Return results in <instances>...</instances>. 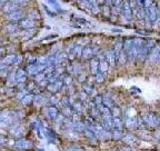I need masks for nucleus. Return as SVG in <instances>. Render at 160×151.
<instances>
[{
    "label": "nucleus",
    "mask_w": 160,
    "mask_h": 151,
    "mask_svg": "<svg viewBox=\"0 0 160 151\" xmlns=\"http://www.w3.org/2000/svg\"><path fill=\"white\" fill-rule=\"evenodd\" d=\"M93 55H94V50L92 47H85L84 50H83V51H82L83 58H85V59H89L90 56H92Z\"/></svg>",
    "instance_id": "1a4fd4ad"
},
{
    "label": "nucleus",
    "mask_w": 160,
    "mask_h": 151,
    "mask_svg": "<svg viewBox=\"0 0 160 151\" xmlns=\"http://www.w3.org/2000/svg\"><path fill=\"white\" fill-rule=\"evenodd\" d=\"M102 103H103V105L105 106V107H107L108 109H109V108H111L112 106H113V102H112V100L110 99V98H108V97H104V98H102Z\"/></svg>",
    "instance_id": "ddd939ff"
},
{
    "label": "nucleus",
    "mask_w": 160,
    "mask_h": 151,
    "mask_svg": "<svg viewBox=\"0 0 160 151\" xmlns=\"http://www.w3.org/2000/svg\"><path fill=\"white\" fill-rule=\"evenodd\" d=\"M68 151H83V149H82V148H80L79 146L74 145V146L69 147V149H68Z\"/></svg>",
    "instance_id": "4be33fe9"
},
{
    "label": "nucleus",
    "mask_w": 160,
    "mask_h": 151,
    "mask_svg": "<svg viewBox=\"0 0 160 151\" xmlns=\"http://www.w3.org/2000/svg\"><path fill=\"white\" fill-rule=\"evenodd\" d=\"M93 132L95 133V135L97 136L99 139H101V140H104V139L108 138L109 137V133H107V131H106L103 127H100V126H94L93 127Z\"/></svg>",
    "instance_id": "f03ea898"
},
{
    "label": "nucleus",
    "mask_w": 160,
    "mask_h": 151,
    "mask_svg": "<svg viewBox=\"0 0 160 151\" xmlns=\"http://www.w3.org/2000/svg\"><path fill=\"white\" fill-rule=\"evenodd\" d=\"M32 96H27V97H25L24 99H23V103L24 104H29L30 102H31V100H32Z\"/></svg>",
    "instance_id": "b1692460"
},
{
    "label": "nucleus",
    "mask_w": 160,
    "mask_h": 151,
    "mask_svg": "<svg viewBox=\"0 0 160 151\" xmlns=\"http://www.w3.org/2000/svg\"><path fill=\"white\" fill-rule=\"evenodd\" d=\"M31 142L26 140V139H20L15 142V145H14V148L16 150H25V149H28L31 147Z\"/></svg>",
    "instance_id": "7ed1b4c3"
},
{
    "label": "nucleus",
    "mask_w": 160,
    "mask_h": 151,
    "mask_svg": "<svg viewBox=\"0 0 160 151\" xmlns=\"http://www.w3.org/2000/svg\"><path fill=\"white\" fill-rule=\"evenodd\" d=\"M126 59H127V55H126V52H125V51L122 50L117 55V60L119 62V63H121V65H124V63H126Z\"/></svg>",
    "instance_id": "6e6552de"
},
{
    "label": "nucleus",
    "mask_w": 160,
    "mask_h": 151,
    "mask_svg": "<svg viewBox=\"0 0 160 151\" xmlns=\"http://www.w3.org/2000/svg\"><path fill=\"white\" fill-rule=\"evenodd\" d=\"M155 137L157 138L158 140H160V130L157 131V132H156V133H155Z\"/></svg>",
    "instance_id": "a878e982"
},
{
    "label": "nucleus",
    "mask_w": 160,
    "mask_h": 151,
    "mask_svg": "<svg viewBox=\"0 0 160 151\" xmlns=\"http://www.w3.org/2000/svg\"><path fill=\"white\" fill-rule=\"evenodd\" d=\"M112 124L118 130H120L122 128V122L120 120V117H112Z\"/></svg>",
    "instance_id": "f8f14e48"
},
{
    "label": "nucleus",
    "mask_w": 160,
    "mask_h": 151,
    "mask_svg": "<svg viewBox=\"0 0 160 151\" xmlns=\"http://www.w3.org/2000/svg\"><path fill=\"white\" fill-rule=\"evenodd\" d=\"M23 77H24V73L22 71H19L18 74H17V80L20 81V80H23Z\"/></svg>",
    "instance_id": "5701e85b"
},
{
    "label": "nucleus",
    "mask_w": 160,
    "mask_h": 151,
    "mask_svg": "<svg viewBox=\"0 0 160 151\" xmlns=\"http://www.w3.org/2000/svg\"><path fill=\"white\" fill-rule=\"evenodd\" d=\"M90 66H91V71H92V73L93 74H97L98 69H99V63L97 62V60L93 59L92 62H91Z\"/></svg>",
    "instance_id": "4468645a"
},
{
    "label": "nucleus",
    "mask_w": 160,
    "mask_h": 151,
    "mask_svg": "<svg viewBox=\"0 0 160 151\" xmlns=\"http://www.w3.org/2000/svg\"><path fill=\"white\" fill-rule=\"evenodd\" d=\"M113 136H114V138H115V139H119V138H121V137H122V136H123V134L121 133V131H120V130H118V129H115V130H114Z\"/></svg>",
    "instance_id": "6ab92c4d"
},
{
    "label": "nucleus",
    "mask_w": 160,
    "mask_h": 151,
    "mask_svg": "<svg viewBox=\"0 0 160 151\" xmlns=\"http://www.w3.org/2000/svg\"><path fill=\"white\" fill-rule=\"evenodd\" d=\"M120 151H130V150H129V149H125V148H122V149H121Z\"/></svg>",
    "instance_id": "bb28decb"
},
{
    "label": "nucleus",
    "mask_w": 160,
    "mask_h": 151,
    "mask_svg": "<svg viewBox=\"0 0 160 151\" xmlns=\"http://www.w3.org/2000/svg\"><path fill=\"white\" fill-rule=\"evenodd\" d=\"M59 88H60V83H55V84H52L49 86V90H51L52 92H56Z\"/></svg>",
    "instance_id": "a211bd4d"
},
{
    "label": "nucleus",
    "mask_w": 160,
    "mask_h": 151,
    "mask_svg": "<svg viewBox=\"0 0 160 151\" xmlns=\"http://www.w3.org/2000/svg\"><path fill=\"white\" fill-rule=\"evenodd\" d=\"M142 121L149 127H157L160 125V117L152 113H146L142 116Z\"/></svg>",
    "instance_id": "f257e3e1"
},
{
    "label": "nucleus",
    "mask_w": 160,
    "mask_h": 151,
    "mask_svg": "<svg viewBox=\"0 0 160 151\" xmlns=\"http://www.w3.org/2000/svg\"><path fill=\"white\" fill-rule=\"evenodd\" d=\"M105 59H106V62L109 63V66H114V65H115L116 59H117L115 51H108L105 54Z\"/></svg>",
    "instance_id": "20e7f679"
},
{
    "label": "nucleus",
    "mask_w": 160,
    "mask_h": 151,
    "mask_svg": "<svg viewBox=\"0 0 160 151\" xmlns=\"http://www.w3.org/2000/svg\"><path fill=\"white\" fill-rule=\"evenodd\" d=\"M7 141V139L5 137H3V136H0V145L1 144H5Z\"/></svg>",
    "instance_id": "393cba45"
},
{
    "label": "nucleus",
    "mask_w": 160,
    "mask_h": 151,
    "mask_svg": "<svg viewBox=\"0 0 160 151\" xmlns=\"http://www.w3.org/2000/svg\"><path fill=\"white\" fill-rule=\"evenodd\" d=\"M125 126L129 128V129L137 127V119L135 117H128L126 121H125Z\"/></svg>",
    "instance_id": "0eeeda50"
},
{
    "label": "nucleus",
    "mask_w": 160,
    "mask_h": 151,
    "mask_svg": "<svg viewBox=\"0 0 160 151\" xmlns=\"http://www.w3.org/2000/svg\"><path fill=\"white\" fill-rule=\"evenodd\" d=\"M103 80H104L103 74H102V73H97V74H96V81H97L98 83H100V82H102Z\"/></svg>",
    "instance_id": "412c9836"
},
{
    "label": "nucleus",
    "mask_w": 160,
    "mask_h": 151,
    "mask_svg": "<svg viewBox=\"0 0 160 151\" xmlns=\"http://www.w3.org/2000/svg\"><path fill=\"white\" fill-rule=\"evenodd\" d=\"M121 12H122L123 17L126 20H129L131 18L132 11L130 8V4H128V2H124V4L122 5V10H121Z\"/></svg>",
    "instance_id": "39448f33"
},
{
    "label": "nucleus",
    "mask_w": 160,
    "mask_h": 151,
    "mask_svg": "<svg viewBox=\"0 0 160 151\" xmlns=\"http://www.w3.org/2000/svg\"><path fill=\"white\" fill-rule=\"evenodd\" d=\"M112 117H119L120 115V110L118 108H113L112 109Z\"/></svg>",
    "instance_id": "aec40b11"
},
{
    "label": "nucleus",
    "mask_w": 160,
    "mask_h": 151,
    "mask_svg": "<svg viewBox=\"0 0 160 151\" xmlns=\"http://www.w3.org/2000/svg\"><path fill=\"white\" fill-rule=\"evenodd\" d=\"M21 24H22V26H24L25 28H30L34 25L33 21H31V20H23Z\"/></svg>",
    "instance_id": "2eb2a0df"
},
{
    "label": "nucleus",
    "mask_w": 160,
    "mask_h": 151,
    "mask_svg": "<svg viewBox=\"0 0 160 151\" xmlns=\"http://www.w3.org/2000/svg\"><path fill=\"white\" fill-rule=\"evenodd\" d=\"M149 60L150 62H156V60H159V56H160V47H154L152 48V51L149 54Z\"/></svg>",
    "instance_id": "423d86ee"
},
{
    "label": "nucleus",
    "mask_w": 160,
    "mask_h": 151,
    "mask_svg": "<svg viewBox=\"0 0 160 151\" xmlns=\"http://www.w3.org/2000/svg\"><path fill=\"white\" fill-rule=\"evenodd\" d=\"M15 59L14 55H10V56H8V58H6V59H3L2 63H4V65H9V63H13V59Z\"/></svg>",
    "instance_id": "dca6fc26"
},
{
    "label": "nucleus",
    "mask_w": 160,
    "mask_h": 151,
    "mask_svg": "<svg viewBox=\"0 0 160 151\" xmlns=\"http://www.w3.org/2000/svg\"><path fill=\"white\" fill-rule=\"evenodd\" d=\"M22 16H23V13H22V11H20V10L12 11V13L9 15V17L11 18V19H13V20H19V19H21Z\"/></svg>",
    "instance_id": "9d476101"
},
{
    "label": "nucleus",
    "mask_w": 160,
    "mask_h": 151,
    "mask_svg": "<svg viewBox=\"0 0 160 151\" xmlns=\"http://www.w3.org/2000/svg\"><path fill=\"white\" fill-rule=\"evenodd\" d=\"M109 69V63L106 62V59H102L99 63V70H100V73L103 74L104 71H106Z\"/></svg>",
    "instance_id": "9b49d317"
},
{
    "label": "nucleus",
    "mask_w": 160,
    "mask_h": 151,
    "mask_svg": "<svg viewBox=\"0 0 160 151\" xmlns=\"http://www.w3.org/2000/svg\"><path fill=\"white\" fill-rule=\"evenodd\" d=\"M48 114L51 118H55L56 115H57V110L55 108H49L48 109Z\"/></svg>",
    "instance_id": "f3484780"
}]
</instances>
